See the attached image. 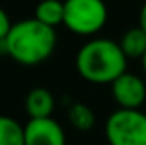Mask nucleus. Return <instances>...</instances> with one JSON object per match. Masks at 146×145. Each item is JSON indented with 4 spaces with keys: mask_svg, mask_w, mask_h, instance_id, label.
I'll list each match as a JSON object with an SVG mask.
<instances>
[{
    "mask_svg": "<svg viewBox=\"0 0 146 145\" xmlns=\"http://www.w3.org/2000/svg\"><path fill=\"white\" fill-rule=\"evenodd\" d=\"M56 43V31L33 17L12 24L9 36L0 44L3 51L19 65L36 67L54 53Z\"/></svg>",
    "mask_w": 146,
    "mask_h": 145,
    "instance_id": "1",
    "label": "nucleus"
},
{
    "mask_svg": "<svg viewBox=\"0 0 146 145\" xmlns=\"http://www.w3.org/2000/svg\"><path fill=\"white\" fill-rule=\"evenodd\" d=\"M75 67L78 75L90 84H112L127 72V56L119 43L107 38H95L78 50Z\"/></svg>",
    "mask_w": 146,
    "mask_h": 145,
    "instance_id": "2",
    "label": "nucleus"
},
{
    "mask_svg": "<svg viewBox=\"0 0 146 145\" xmlns=\"http://www.w3.org/2000/svg\"><path fill=\"white\" fill-rule=\"evenodd\" d=\"M109 12L104 0H65L63 26L78 36H94L104 29Z\"/></svg>",
    "mask_w": 146,
    "mask_h": 145,
    "instance_id": "3",
    "label": "nucleus"
},
{
    "mask_svg": "<svg viewBox=\"0 0 146 145\" xmlns=\"http://www.w3.org/2000/svg\"><path fill=\"white\" fill-rule=\"evenodd\" d=\"M109 145H146V114L139 109H117L106 121Z\"/></svg>",
    "mask_w": 146,
    "mask_h": 145,
    "instance_id": "4",
    "label": "nucleus"
},
{
    "mask_svg": "<svg viewBox=\"0 0 146 145\" xmlns=\"http://www.w3.org/2000/svg\"><path fill=\"white\" fill-rule=\"evenodd\" d=\"M110 92L119 109H139L146 101L145 80L131 72H124L110 84Z\"/></svg>",
    "mask_w": 146,
    "mask_h": 145,
    "instance_id": "5",
    "label": "nucleus"
},
{
    "mask_svg": "<svg viewBox=\"0 0 146 145\" xmlns=\"http://www.w3.org/2000/svg\"><path fill=\"white\" fill-rule=\"evenodd\" d=\"M26 145H66L63 126L53 118H36L24 125Z\"/></svg>",
    "mask_w": 146,
    "mask_h": 145,
    "instance_id": "6",
    "label": "nucleus"
},
{
    "mask_svg": "<svg viewBox=\"0 0 146 145\" xmlns=\"http://www.w3.org/2000/svg\"><path fill=\"white\" fill-rule=\"evenodd\" d=\"M24 108L26 113L29 114V119L51 118L54 111V96L46 87H34L27 92Z\"/></svg>",
    "mask_w": 146,
    "mask_h": 145,
    "instance_id": "7",
    "label": "nucleus"
},
{
    "mask_svg": "<svg viewBox=\"0 0 146 145\" xmlns=\"http://www.w3.org/2000/svg\"><path fill=\"white\" fill-rule=\"evenodd\" d=\"M34 19H37L39 22H42V24L54 29L56 26L63 24L65 2H61V0H41L36 5Z\"/></svg>",
    "mask_w": 146,
    "mask_h": 145,
    "instance_id": "8",
    "label": "nucleus"
},
{
    "mask_svg": "<svg viewBox=\"0 0 146 145\" xmlns=\"http://www.w3.org/2000/svg\"><path fill=\"white\" fill-rule=\"evenodd\" d=\"M119 46L127 58H143L146 53V33L139 26L133 28L122 34Z\"/></svg>",
    "mask_w": 146,
    "mask_h": 145,
    "instance_id": "9",
    "label": "nucleus"
},
{
    "mask_svg": "<svg viewBox=\"0 0 146 145\" xmlns=\"http://www.w3.org/2000/svg\"><path fill=\"white\" fill-rule=\"evenodd\" d=\"M0 145H26V130L12 116L0 114Z\"/></svg>",
    "mask_w": 146,
    "mask_h": 145,
    "instance_id": "10",
    "label": "nucleus"
},
{
    "mask_svg": "<svg viewBox=\"0 0 146 145\" xmlns=\"http://www.w3.org/2000/svg\"><path fill=\"white\" fill-rule=\"evenodd\" d=\"M68 121L78 132H88L95 126V113L94 109L83 103H72L68 108Z\"/></svg>",
    "mask_w": 146,
    "mask_h": 145,
    "instance_id": "11",
    "label": "nucleus"
},
{
    "mask_svg": "<svg viewBox=\"0 0 146 145\" xmlns=\"http://www.w3.org/2000/svg\"><path fill=\"white\" fill-rule=\"evenodd\" d=\"M10 29H12V22H10L7 12L0 7V43L5 41V38L9 36V33H10Z\"/></svg>",
    "mask_w": 146,
    "mask_h": 145,
    "instance_id": "12",
    "label": "nucleus"
},
{
    "mask_svg": "<svg viewBox=\"0 0 146 145\" xmlns=\"http://www.w3.org/2000/svg\"><path fill=\"white\" fill-rule=\"evenodd\" d=\"M139 28L146 33V2L143 3V7L139 10Z\"/></svg>",
    "mask_w": 146,
    "mask_h": 145,
    "instance_id": "13",
    "label": "nucleus"
},
{
    "mask_svg": "<svg viewBox=\"0 0 146 145\" xmlns=\"http://www.w3.org/2000/svg\"><path fill=\"white\" fill-rule=\"evenodd\" d=\"M141 67H143V72L146 75V53L143 55V58H141Z\"/></svg>",
    "mask_w": 146,
    "mask_h": 145,
    "instance_id": "14",
    "label": "nucleus"
}]
</instances>
